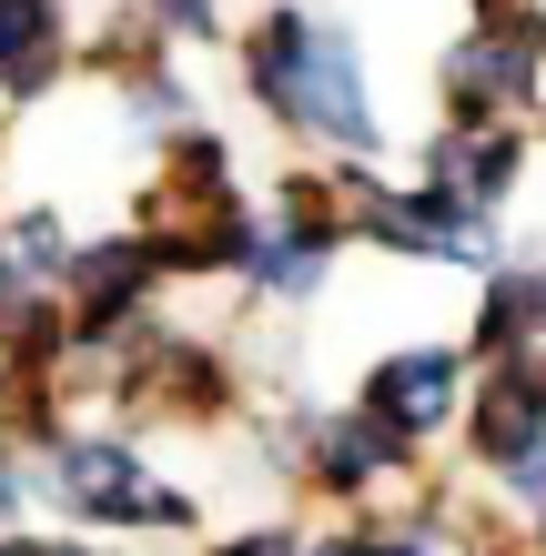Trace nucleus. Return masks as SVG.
<instances>
[{
  "label": "nucleus",
  "mask_w": 546,
  "mask_h": 556,
  "mask_svg": "<svg viewBox=\"0 0 546 556\" xmlns=\"http://www.w3.org/2000/svg\"><path fill=\"white\" fill-rule=\"evenodd\" d=\"M253 81H264V102L283 122H304V132H325V142H374V112H365V61L355 41H344L334 21H314V11H274L264 21V41H253Z\"/></svg>",
  "instance_id": "obj_1"
},
{
  "label": "nucleus",
  "mask_w": 546,
  "mask_h": 556,
  "mask_svg": "<svg viewBox=\"0 0 546 556\" xmlns=\"http://www.w3.org/2000/svg\"><path fill=\"white\" fill-rule=\"evenodd\" d=\"M61 496H72L81 516H142V527H173V516H182V496L142 485L132 445H72V455H61Z\"/></svg>",
  "instance_id": "obj_2"
},
{
  "label": "nucleus",
  "mask_w": 546,
  "mask_h": 556,
  "mask_svg": "<svg viewBox=\"0 0 546 556\" xmlns=\"http://www.w3.org/2000/svg\"><path fill=\"white\" fill-rule=\"evenodd\" d=\"M456 102L466 112H496V102H517V91L536 81V21H486L475 41L456 51Z\"/></svg>",
  "instance_id": "obj_3"
},
{
  "label": "nucleus",
  "mask_w": 546,
  "mask_h": 556,
  "mask_svg": "<svg viewBox=\"0 0 546 556\" xmlns=\"http://www.w3.org/2000/svg\"><path fill=\"white\" fill-rule=\"evenodd\" d=\"M384 425H395V435H426V425L456 405V365H445V354H395V365L374 375V395H365Z\"/></svg>",
  "instance_id": "obj_4"
},
{
  "label": "nucleus",
  "mask_w": 546,
  "mask_h": 556,
  "mask_svg": "<svg viewBox=\"0 0 546 556\" xmlns=\"http://www.w3.org/2000/svg\"><path fill=\"white\" fill-rule=\"evenodd\" d=\"M475 445L496 455V466H526V455H546V384L517 365V375H496V395H486V425H475Z\"/></svg>",
  "instance_id": "obj_5"
},
{
  "label": "nucleus",
  "mask_w": 546,
  "mask_h": 556,
  "mask_svg": "<svg viewBox=\"0 0 546 556\" xmlns=\"http://www.w3.org/2000/svg\"><path fill=\"white\" fill-rule=\"evenodd\" d=\"M325 253H334L325 223H314V213H283V223L253 233V274H264L274 293H314V283H325Z\"/></svg>",
  "instance_id": "obj_6"
},
{
  "label": "nucleus",
  "mask_w": 546,
  "mask_h": 556,
  "mask_svg": "<svg viewBox=\"0 0 546 556\" xmlns=\"http://www.w3.org/2000/svg\"><path fill=\"white\" fill-rule=\"evenodd\" d=\"M395 455H405V435L365 405V415H344L334 435H325V476H334V485H365V476H384V466H395Z\"/></svg>",
  "instance_id": "obj_7"
},
{
  "label": "nucleus",
  "mask_w": 546,
  "mask_h": 556,
  "mask_svg": "<svg viewBox=\"0 0 546 556\" xmlns=\"http://www.w3.org/2000/svg\"><path fill=\"white\" fill-rule=\"evenodd\" d=\"M51 61V0H0V81H30Z\"/></svg>",
  "instance_id": "obj_8"
},
{
  "label": "nucleus",
  "mask_w": 546,
  "mask_h": 556,
  "mask_svg": "<svg viewBox=\"0 0 546 556\" xmlns=\"http://www.w3.org/2000/svg\"><path fill=\"white\" fill-rule=\"evenodd\" d=\"M11 264H21V274H51V264H61V233H51L41 213H30L21 233H11Z\"/></svg>",
  "instance_id": "obj_9"
},
{
  "label": "nucleus",
  "mask_w": 546,
  "mask_h": 556,
  "mask_svg": "<svg viewBox=\"0 0 546 556\" xmlns=\"http://www.w3.org/2000/svg\"><path fill=\"white\" fill-rule=\"evenodd\" d=\"M325 556H415V546H384V536H344V546H325Z\"/></svg>",
  "instance_id": "obj_10"
},
{
  "label": "nucleus",
  "mask_w": 546,
  "mask_h": 556,
  "mask_svg": "<svg viewBox=\"0 0 546 556\" xmlns=\"http://www.w3.org/2000/svg\"><path fill=\"white\" fill-rule=\"evenodd\" d=\"M223 556H294L283 536H243V546H223Z\"/></svg>",
  "instance_id": "obj_11"
},
{
  "label": "nucleus",
  "mask_w": 546,
  "mask_h": 556,
  "mask_svg": "<svg viewBox=\"0 0 546 556\" xmlns=\"http://www.w3.org/2000/svg\"><path fill=\"white\" fill-rule=\"evenodd\" d=\"M163 21H213V0H163Z\"/></svg>",
  "instance_id": "obj_12"
},
{
  "label": "nucleus",
  "mask_w": 546,
  "mask_h": 556,
  "mask_svg": "<svg viewBox=\"0 0 546 556\" xmlns=\"http://www.w3.org/2000/svg\"><path fill=\"white\" fill-rule=\"evenodd\" d=\"M11 556H81V546H11Z\"/></svg>",
  "instance_id": "obj_13"
}]
</instances>
